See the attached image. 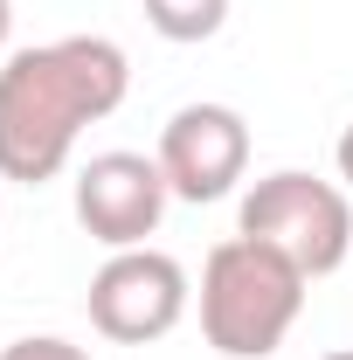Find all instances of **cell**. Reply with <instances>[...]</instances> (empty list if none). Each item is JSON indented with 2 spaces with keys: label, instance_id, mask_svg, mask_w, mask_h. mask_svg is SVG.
I'll return each instance as SVG.
<instances>
[{
  "label": "cell",
  "instance_id": "obj_1",
  "mask_svg": "<svg viewBox=\"0 0 353 360\" xmlns=\"http://www.w3.org/2000/svg\"><path fill=\"white\" fill-rule=\"evenodd\" d=\"M132 90V63L111 35H63L0 63V180L42 187L70 167L84 125L111 118Z\"/></svg>",
  "mask_w": 353,
  "mask_h": 360
},
{
  "label": "cell",
  "instance_id": "obj_2",
  "mask_svg": "<svg viewBox=\"0 0 353 360\" xmlns=\"http://www.w3.org/2000/svg\"><path fill=\"white\" fill-rule=\"evenodd\" d=\"M305 270L257 236H229L201 264V340L222 360H270L305 312Z\"/></svg>",
  "mask_w": 353,
  "mask_h": 360
},
{
  "label": "cell",
  "instance_id": "obj_3",
  "mask_svg": "<svg viewBox=\"0 0 353 360\" xmlns=\"http://www.w3.org/2000/svg\"><path fill=\"white\" fill-rule=\"evenodd\" d=\"M236 236L270 243L277 257H291L305 277H333L353 257V201H347V187H333V180L277 167V174H264L243 194Z\"/></svg>",
  "mask_w": 353,
  "mask_h": 360
},
{
  "label": "cell",
  "instance_id": "obj_4",
  "mask_svg": "<svg viewBox=\"0 0 353 360\" xmlns=\"http://www.w3.org/2000/svg\"><path fill=\"white\" fill-rule=\"evenodd\" d=\"M187 298H194V284L167 250H153V243L111 250L104 270L90 277V326L111 347H146V340H167L187 319Z\"/></svg>",
  "mask_w": 353,
  "mask_h": 360
},
{
  "label": "cell",
  "instance_id": "obj_5",
  "mask_svg": "<svg viewBox=\"0 0 353 360\" xmlns=\"http://www.w3.org/2000/svg\"><path fill=\"white\" fill-rule=\"evenodd\" d=\"M174 187L160 174V160L146 153H97L77 174V222L104 250H139L146 236H160Z\"/></svg>",
  "mask_w": 353,
  "mask_h": 360
},
{
  "label": "cell",
  "instance_id": "obj_6",
  "mask_svg": "<svg viewBox=\"0 0 353 360\" xmlns=\"http://www.w3.org/2000/svg\"><path fill=\"white\" fill-rule=\"evenodd\" d=\"M153 160H160V174L174 187V201H222L250 174V125L229 104H180L160 125Z\"/></svg>",
  "mask_w": 353,
  "mask_h": 360
},
{
  "label": "cell",
  "instance_id": "obj_7",
  "mask_svg": "<svg viewBox=\"0 0 353 360\" xmlns=\"http://www.w3.org/2000/svg\"><path fill=\"white\" fill-rule=\"evenodd\" d=\"M139 7H146L153 35H167V42H208L229 21V0H139Z\"/></svg>",
  "mask_w": 353,
  "mask_h": 360
},
{
  "label": "cell",
  "instance_id": "obj_8",
  "mask_svg": "<svg viewBox=\"0 0 353 360\" xmlns=\"http://www.w3.org/2000/svg\"><path fill=\"white\" fill-rule=\"evenodd\" d=\"M0 360H90L77 340H56V333H28L14 347H0Z\"/></svg>",
  "mask_w": 353,
  "mask_h": 360
},
{
  "label": "cell",
  "instance_id": "obj_9",
  "mask_svg": "<svg viewBox=\"0 0 353 360\" xmlns=\"http://www.w3.org/2000/svg\"><path fill=\"white\" fill-rule=\"evenodd\" d=\"M333 160H340V180H347V187H353V125H347V132H340V153H333Z\"/></svg>",
  "mask_w": 353,
  "mask_h": 360
},
{
  "label": "cell",
  "instance_id": "obj_10",
  "mask_svg": "<svg viewBox=\"0 0 353 360\" xmlns=\"http://www.w3.org/2000/svg\"><path fill=\"white\" fill-rule=\"evenodd\" d=\"M7 35H14V0H0V63H7Z\"/></svg>",
  "mask_w": 353,
  "mask_h": 360
},
{
  "label": "cell",
  "instance_id": "obj_11",
  "mask_svg": "<svg viewBox=\"0 0 353 360\" xmlns=\"http://www.w3.org/2000/svg\"><path fill=\"white\" fill-rule=\"evenodd\" d=\"M319 360H353V347H340V354H319Z\"/></svg>",
  "mask_w": 353,
  "mask_h": 360
}]
</instances>
